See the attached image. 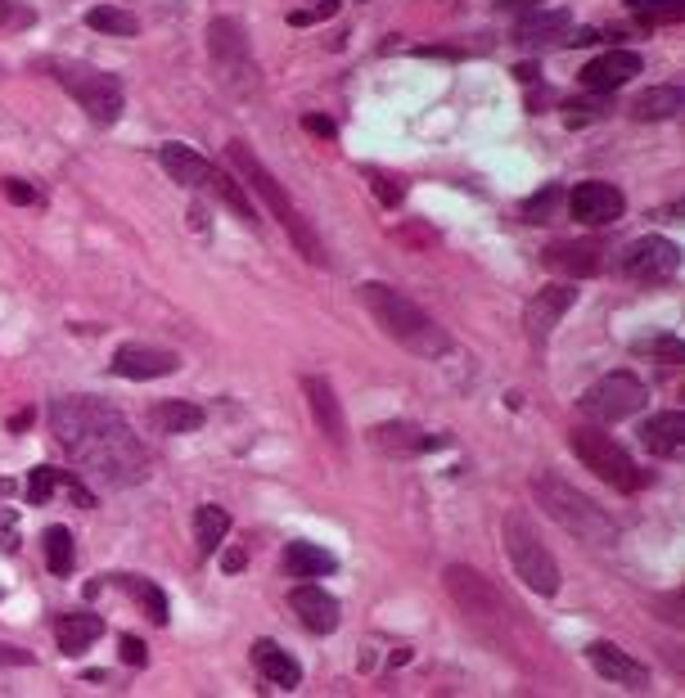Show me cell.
I'll list each match as a JSON object with an SVG mask.
<instances>
[{
	"label": "cell",
	"instance_id": "1",
	"mask_svg": "<svg viewBox=\"0 0 685 698\" xmlns=\"http://www.w3.org/2000/svg\"><path fill=\"white\" fill-rule=\"evenodd\" d=\"M50 429L73 460L104 478L109 487H136L149 473V460L131 433V423L96 397H59L50 406Z\"/></svg>",
	"mask_w": 685,
	"mask_h": 698
},
{
	"label": "cell",
	"instance_id": "2",
	"mask_svg": "<svg viewBox=\"0 0 685 698\" xmlns=\"http://www.w3.org/2000/svg\"><path fill=\"white\" fill-rule=\"evenodd\" d=\"M361 307L375 316V325L389 333L393 343H402L406 352H415V356H446L452 352V339L442 333V325L429 316V312H420L415 302L406 297V293H397L393 284H379V280H366L361 289Z\"/></svg>",
	"mask_w": 685,
	"mask_h": 698
},
{
	"label": "cell",
	"instance_id": "3",
	"mask_svg": "<svg viewBox=\"0 0 685 698\" xmlns=\"http://www.w3.org/2000/svg\"><path fill=\"white\" fill-rule=\"evenodd\" d=\"M226 158H230V167H234V172L244 176V186H253V190L266 199V207H271V212H276V221L289 230V239L297 244V253H303L312 266H325V262H330V257H325L320 234L312 230V221L303 217V212H297V203L280 190V180L262 167V158L253 154V149H249L244 140H230V144H226Z\"/></svg>",
	"mask_w": 685,
	"mask_h": 698
},
{
	"label": "cell",
	"instance_id": "4",
	"mask_svg": "<svg viewBox=\"0 0 685 698\" xmlns=\"http://www.w3.org/2000/svg\"><path fill=\"white\" fill-rule=\"evenodd\" d=\"M537 505L550 513V519L563 528V532H573L578 541L595 545V550H613V541H618V528L609 513L595 505L591 496H582L573 482H563L555 473L537 478Z\"/></svg>",
	"mask_w": 685,
	"mask_h": 698
},
{
	"label": "cell",
	"instance_id": "5",
	"mask_svg": "<svg viewBox=\"0 0 685 698\" xmlns=\"http://www.w3.org/2000/svg\"><path fill=\"white\" fill-rule=\"evenodd\" d=\"M207 54H213V73H217V81L230 90V96L249 100V96L262 90L249 37H244V27L234 18H213L207 23Z\"/></svg>",
	"mask_w": 685,
	"mask_h": 698
},
{
	"label": "cell",
	"instance_id": "6",
	"mask_svg": "<svg viewBox=\"0 0 685 698\" xmlns=\"http://www.w3.org/2000/svg\"><path fill=\"white\" fill-rule=\"evenodd\" d=\"M500 541H505V555H510V563H515V576L528 591H537V595L559 591V563L537 541V532H532V523L523 519V513H505Z\"/></svg>",
	"mask_w": 685,
	"mask_h": 698
},
{
	"label": "cell",
	"instance_id": "7",
	"mask_svg": "<svg viewBox=\"0 0 685 698\" xmlns=\"http://www.w3.org/2000/svg\"><path fill=\"white\" fill-rule=\"evenodd\" d=\"M569 446H573V455L582 460V469H591L600 482H609L613 492H640L645 482H649V473L645 469H636V460L627 450H622L609 433H600V429H578L573 437H569Z\"/></svg>",
	"mask_w": 685,
	"mask_h": 698
},
{
	"label": "cell",
	"instance_id": "8",
	"mask_svg": "<svg viewBox=\"0 0 685 698\" xmlns=\"http://www.w3.org/2000/svg\"><path fill=\"white\" fill-rule=\"evenodd\" d=\"M54 77L86 109V117H91L96 127H113L117 117H123V86H117L113 73H100L91 64H59Z\"/></svg>",
	"mask_w": 685,
	"mask_h": 698
},
{
	"label": "cell",
	"instance_id": "9",
	"mask_svg": "<svg viewBox=\"0 0 685 698\" xmlns=\"http://www.w3.org/2000/svg\"><path fill=\"white\" fill-rule=\"evenodd\" d=\"M645 397H649V392H645V383H640L636 375L613 370V375L595 379V383L582 392L578 410H582L586 419H595V423H622V419H632V415L645 410Z\"/></svg>",
	"mask_w": 685,
	"mask_h": 698
},
{
	"label": "cell",
	"instance_id": "10",
	"mask_svg": "<svg viewBox=\"0 0 685 698\" xmlns=\"http://www.w3.org/2000/svg\"><path fill=\"white\" fill-rule=\"evenodd\" d=\"M676 266H681V249L663 234H645L622 253V276L636 284H668L676 276Z\"/></svg>",
	"mask_w": 685,
	"mask_h": 698
},
{
	"label": "cell",
	"instance_id": "11",
	"mask_svg": "<svg viewBox=\"0 0 685 698\" xmlns=\"http://www.w3.org/2000/svg\"><path fill=\"white\" fill-rule=\"evenodd\" d=\"M563 207H569V217L582 226H613V221H622V212H627V199H622V190L609 186V180H582V186L563 194Z\"/></svg>",
	"mask_w": 685,
	"mask_h": 698
},
{
	"label": "cell",
	"instance_id": "12",
	"mask_svg": "<svg viewBox=\"0 0 685 698\" xmlns=\"http://www.w3.org/2000/svg\"><path fill=\"white\" fill-rule=\"evenodd\" d=\"M442 582H446V595H452L460 609L469 618H500L505 613V599L500 591L487 582V576L479 568H465V563H452L442 572Z\"/></svg>",
	"mask_w": 685,
	"mask_h": 698
},
{
	"label": "cell",
	"instance_id": "13",
	"mask_svg": "<svg viewBox=\"0 0 685 698\" xmlns=\"http://www.w3.org/2000/svg\"><path fill=\"white\" fill-rule=\"evenodd\" d=\"M181 370V356L176 352H163V347H144V343H127L113 352V375L123 379H167Z\"/></svg>",
	"mask_w": 685,
	"mask_h": 698
},
{
	"label": "cell",
	"instance_id": "14",
	"mask_svg": "<svg viewBox=\"0 0 685 698\" xmlns=\"http://www.w3.org/2000/svg\"><path fill=\"white\" fill-rule=\"evenodd\" d=\"M640 68H645V59L636 50H605V54H595L591 64L582 68V86L600 90V96H613V90L627 86Z\"/></svg>",
	"mask_w": 685,
	"mask_h": 698
},
{
	"label": "cell",
	"instance_id": "15",
	"mask_svg": "<svg viewBox=\"0 0 685 698\" xmlns=\"http://www.w3.org/2000/svg\"><path fill=\"white\" fill-rule=\"evenodd\" d=\"M578 302V289L573 284H550V289H537V297L528 302L523 312V325H528V339L532 343H546L550 329L563 320V312H569Z\"/></svg>",
	"mask_w": 685,
	"mask_h": 698
},
{
	"label": "cell",
	"instance_id": "16",
	"mask_svg": "<svg viewBox=\"0 0 685 698\" xmlns=\"http://www.w3.org/2000/svg\"><path fill=\"white\" fill-rule=\"evenodd\" d=\"M586 662H591L605 681H613V685H627V689H645V685H649L645 662H636L627 649H618V645H609V640H595V645L586 649Z\"/></svg>",
	"mask_w": 685,
	"mask_h": 698
},
{
	"label": "cell",
	"instance_id": "17",
	"mask_svg": "<svg viewBox=\"0 0 685 698\" xmlns=\"http://www.w3.org/2000/svg\"><path fill=\"white\" fill-rule=\"evenodd\" d=\"M303 392H307V406H312L316 429L330 437L334 446H343V442H347V419H343V406H339V397H334L330 379L307 375V379H303Z\"/></svg>",
	"mask_w": 685,
	"mask_h": 698
},
{
	"label": "cell",
	"instance_id": "18",
	"mask_svg": "<svg viewBox=\"0 0 685 698\" xmlns=\"http://www.w3.org/2000/svg\"><path fill=\"white\" fill-rule=\"evenodd\" d=\"M289 609L297 613V622H303L307 631H316V635H330V631L339 626V599H334L330 591L312 586V582L293 586V595H289Z\"/></svg>",
	"mask_w": 685,
	"mask_h": 698
},
{
	"label": "cell",
	"instance_id": "19",
	"mask_svg": "<svg viewBox=\"0 0 685 698\" xmlns=\"http://www.w3.org/2000/svg\"><path fill=\"white\" fill-rule=\"evenodd\" d=\"M546 266L563 270V276H573V280L600 276V270H605V244H600V239H573V244H555V249H546Z\"/></svg>",
	"mask_w": 685,
	"mask_h": 698
},
{
	"label": "cell",
	"instance_id": "20",
	"mask_svg": "<svg viewBox=\"0 0 685 698\" xmlns=\"http://www.w3.org/2000/svg\"><path fill=\"white\" fill-rule=\"evenodd\" d=\"M158 163H163V172L176 180V186H186V190H203L207 180L217 176V167L207 163L203 154H194L190 144H163V149H158Z\"/></svg>",
	"mask_w": 685,
	"mask_h": 698
},
{
	"label": "cell",
	"instance_id": "21",
	"mask_svg": "<svg viewBox=\"0 0 685 698\" xmlns=\"http://www.w3.org/2000/svg\"><path fill=\"white\" fill-rule=\"evenodd\" d=\"M370 446L383 450V455H424L437 446V437H429L424 429H415V423H375L370 429Z\"/></svg>",
	"mask_w": 685,
	"mask_h": 698
},
{
	"label": "cell",
	"instance_id": "22",
	"mask_svg": "<svg viewBox=\"0 0 685 698\" xmlns=\"http://www.w3.org/2000/svg\"><path fill=\"white\" fill-rule=\"evenodd\" d=\"M640 446L649 455H676L685 446V415L681 410H663V415H649L640 423Z\"/></svg>",
	"mask_w": 685,
	"mask_h": 698
},
{
	"label": "cell",
	"instance_id": "23",
	"mask_svg": "<svg viewBox=\"0 0 685 698\" xmlns=\"http://www.w3.org/2000/svg\"><path fill=\"white\" fill-rule=\"evenodd\" d=\"M253 667L271 685H280V689H297V685H303V667H297L276 640H257L253 645Z\"/></svg>",
	"mask_w": 685,
	"mask_h": 698
},
{
	"label": "cell",
	"instance_id": "24",
	"mask_svg": "<svg viewBox=\"0 0 685 698\" xmlns=\"http://www.w3.org/2000/svg\"><path fill=\"white\" fill-rule=\"evenodd\" d=\"M280 563H284L289 576H330L339 568V559L330 550H320L316 541H289Z\"/></svg>",
	"mask_w": 685,
	"mask_h": 698
},
{
	"label": "cell",
	"instance_id": "25",
	"mask_svg": "<svg viewBox=\"0 0 685 698\" xmlns=\"http://www.w3.org/2000/svg\"><path fill=\"white\" fill-rule=\"evenodd\" d=\"M149 429L154 433H199L203 429V410L194 402H158L154 410H149Z\"/></svg>",
	"mask_w": 685,
	"mask_h": 698
},
{
	"label": "cell",
	"instance_id": "26",
	"mask_svg": "<svg viewBox=\"0 0 685 698\" xmlns=\"http://www.w3.org/2000/svg\"><path fill=\"white\" fill-rule=\"evenodd\" d=\"M569 27H573V14H569V10H528V14L519 18V27H515V41L537 46V41H550V37H559V33H569Z\"/></svg>",
	"mask_w": 685,
	"mask_h": 698
},
{
	"label": "cell",
	"instance_id": "27",
	"mask_svg": "<svg viewBox=\"0 0 685 698\" xmlns=\"http://www.w3.org/2000/svg\"><path fill=\"white\" fill-rule=\"evenodd\" d=\"M54 635H59V649H64V653H81L86 645H96L100 635H104V618H96V613H68V618H59Z\"/></svg>",
	"mask_w": 685,
	"mask_h": 698
},
{
	"label": "cell",
	"instance_id": "28",
	"mask_svg": "<svg viewBox=\"0 0 685 698\" xmlns=\"http://www.w3.org/2000/svg\"><path fill=\"white\" fill-rule=\"evenodd\" d=\"M685 104V90L681 86H654L632 104V117L636 123H663V117H676Z\"/></svg>",
	"mask_w": 685,
	"mask_h": 698
},
{
	"label": "cell",
	"instance_id": "29",
	"mask_svg": "<svg viewBox=\"0 0 685 698\" xmlns=\"http://www.w3.org/2000/svg\"><path fill=\"white\" fill-rule=\"evenodd\" d=\"M226 532H230V513H226L221 505H203V509L194 513V541H199V550H203V555L221 550Z\"/></svg>",
	"mask_w": 685,
	"mask_h": 698
},
{
	"label": "cell",
	"instance_id": "30",
	"mask_svg": "<svg viewBox=\"0 0 685 698\" xmlns=\"http://www.w3.org/2000/svg\"><path fill=\"white\" fill-rule=\"evenodd\" d=\"M86 27H96V33L104 37H136L140 33V18L131 10H117V5H96V10H86Z\"/></svg>",
	"mask_w": 685,
	"mask_h": 698
},
{
	"label": "cell",
	"instance_id": "31",
	"mask_svg": "<svg viewBox=\"0 0 685 698\" xmlns=\"http://www.w3.org/2000/svg\"><path fill=\"white\" fill-rule=\"evenodd\" d=\"M113 582H117V586H123V591H127V595H131L136 604H144V613H149V618H154L158 626L167 622V595H163V591H158L154 582H144V576H131V572H117V576H113Z\"/></svg>",
	"mask_w": 685,
	"mask_h": 698
},
{
	"label": "cell",
	"instance_id": "32",
	"mask_svg": "<svg viewBox=\"0 0 685 698\" xmlns=\"http://www.w3.org/2000/svg\"><path fill=\"white\" fill-rule=\"evenodd\" d=\"M41 545H46V563H50V572H54V576H68V572H73V563H77L73 532H68V528H46Z\"/></svg>",
	"mask_w": 685,
	"mask_h": 698
},
{
	"label": "cell",
	"instance_id": "33",
	"mask_svg": "<svg viewBox=\"0 0 685 698\" xmlns=\"http://www.w3.org/2000/svg\"><path fill=\"white\" fill-rule=\"evenodd\" d=\"M627 10L649 27H668V23H681L685 0H627Z\"/></svg>",
	"mask_w": 685,
	"mask_h": 698
},
{
	"label": "cell",
	"instance_id": "34",
	"mask_svg": "<svg viewBox=\"0 0 685 698\" xmlns=\"http://www.w3.org/2000/svg\"><path fill=\"white\" fill-rule=\"evenodd\" d=\"M207 190H217V194L226 199V207H230L240 221H257V212H253V203H249V194H244L240 180H230L226 172H217L213 180H207Z\"/></svg>",
	"mask_w": 685,
	"mask_h": 698
},
{
	"label": "cell",
	"instance_id": "35",
	"mask_svg": "<svg viewBox=\"0 0 685 698\" xmlns=\"http://www.w3.org/2000/svg\"><path fill=\"white\" fill-rule=\"evenodd\" d=\"M64 469H54V465H41V469H33V478H27V500L33 505H46L54 492H64Z\"/></svg>",
	"mask_w": 685,
	"mask_h": 698
},
{
	"label": "cell",
	"instance_id": "36",
	"mask_svg": "<svg viewBox=\"0 0 685 698\" xmlns=\"http://www.w3.org/2000/svg\"><path fill=\"white\" fill-rule=\"evenodd\" d=\"M609 96L605 100H573L569 104V127H582V123H600V117H609Z\"/></svg>",
	"mask_w": 685,
	"mask_h": 698
},
{
	"label": "cell",
	"instance_id": "37",
	"mask_svg": "<svg viewBox=\"0 0 685 698\" xmlns=\"http://www.w3.org/2000/svg\"><path fill=\"white\" fill-rule=\"evenodd\" d=\"M555 203H563V190H559V186H546L542 194H532V199L523 203V217H528V221H550V207H555Z\"/></svg>",
	"mask_w": 685,
	"mask_h": 698
},
{
	"label": "cell",
	"instance_id": "38",
	"mask_svg": "<svg viewBox=\"0 0 685 698\" xmlns=\"http://www.w3.org/2000/svg\"><path fill=\"white\" fill-rule=\"evenodd\" d=\"M0 190H5V199L18 203V207H41V203H46L41 190L27 186V180H18V176H5V180H0Z\"/></svg>",
	"mask_w": 685,
	"mask_h": 698
},
{
	"label": "cell",
	"instance_id": "39",
	"mask_svg": "<svg viewBox=\"0 0 685 698\" xmlns=\"http://www.w3.org/2000/svg\"><path fill=\"white\" fill-rule=\"evenodd\" d=\"M370 186H375V194H379V203H383V207H397V203H402V194H406V190L397 186V180H393V176H383V172H370Z\"/></svg>",
	"mask_w": 685,
	"mask_h": 698
},
{
	"label": "cell",
	"instance_id": "40",
	"mask_svg": "<svg viewBox=\"0 0 685 698\" xmlns=\"http://www.w3.org/2000/svg\"><path fill=\"white\" fill-rule=\"evenodd\" d=\"M0 550L14 555L18 550V513L0 505Z\"/></svg>",
	"mask_w": 685,
	"mask_h": 698
},
{
	"label": "cell",
	"instance_id": "41",
	"mask_svg": "<svg viewBox=\"0 0 685 698\" xmlns=\"http://www.w3.org/2000/svg\"><path fill=\"white\" fill-rule=\"evenodd\" d=\"M334 10H339V0H320L316 10H293L289 23H293V27H312V23H320V18H330Z\"/></svg>",
	"mask_w": 685,
	"mask_h": 698
},
{
	"label": "cell",
	"instance_id": "42",
	"mask_svg": "<svg viewBox=\"0 0 685 698\" xmlns=\"http://www.w3.org/2000/svg\"><path fill=\"white\" fill-rule=\"evenodd\" d=\"M640 352H654V356H663V360H681V339H672V333H659V339L640 343Z\"/></svg>",
	"mask_w": 685,
	"mask_h": 698
},
{
	"label": "cell",
	"instance_id": "43",
	"mask_svg": "<svg viewBox=\"0 0 685 698\" xmlns=\"http://www.w3.org/2000/svg\"><path fill=\"white\" fill-rule=\"evenodd\" d=\"M303 131L316 136V140H334V136H339V127H334L325 113H307V117H303Z\"/></svg>",
	"mask_w": 685,
	"mask_h": 698
},
{
	"label": "cell",
	"instance_id": "44",
	"mask_svg": "<svg viewBox=\"0 0 685 698\" xmlns=\"http://www.w3.org/2000/svg\"><path fill=\"white\" fill-rule=\"evenodd\" d=\"M244 568H249V550H244V545H230V550L221 555V572L234 576V572H244Z\"/></svg>",
	"mask_w": 685,
	"mask_h": 698
},
{
	"label": "cell",
	"instance_id": "45",
	"mask_svg": "<svg viewBox=\"0 0 685 698\" xmlns=\"http://www.w3.org/2000/svg\"><path fill=\"white\" fill-rule=\"evenodd\" d=\"M123 662H131V667H144V662H149V653H144V645L136 640V635H123Z\"/></svg>",
	"mask_w": 685,
	"mask_h": 698
},
{
	"label": "cell",
	"instance_id": "46",
	"mask_svg": "<svg viewBox=\"0 0 685 698\" xmlns=\"http://www.w3.org/2000/svg\"><path fill=\"white\" fill-rule=\"evenodd\" d=\"M500 14H528V10H542V0H496Z\"/></svg>",
	"mask_w": 685,
	"mask_h": 698
},
{
	"label": "cell",
	"instance_id": "47",
	"mask_svg": "<svg viewBox=\"0 0 685 698\" xmlns=\"http://www.w3.org/2000/svg\"><path fill=\"white\" fill-rule=\"evenodd\" d=\"M0 662H14V667H23V662H33V653H18L14 645H0Z\"/></svg>",
	"mask_w": 685,
	"mask_h": 698
},
{
	"label": "cell",
	"instance_id": "48",
	"mask_svg": "<svg viewBox=\"0 0 685 698\" xmlns=\"http://www.w3.org/2000/svg\"><path fill=\"white\" fill-rule=\"evenodd\" d=\"M515 73H519V81H532V77H537V73H542V68H537V64H519V68H515Z\"/></svg>",
	"mask_w": 685,
	"mask_h": 698
},
{
	"label": "cell",
	"instance_id": "49",
	"mask_svg": "<svg viewBox=\"0 0 685 698\" xmlns=\"http://www.w3.org/2000/svg\"><path fill=\"white\" fill-rule=\"evenodd\" d=\"M0 5H5V0H0Z\"/></svg>",
	"mask_w": 685,
	"mask_h": 698
},
{
	"label": "cell",
	"instance_id": "50",
	"mask_svg": "<svg viewBox=\"0 0 685 698\" xmlns=\"http://www.w3.org/2000/svg\"><path fill=\"white\" fill-rule=\"evenodd\" d=\"M316 5H320V0H316Z\"/></svg>",
	"mask_w": 685,
	"mask_h": 698
}]
</instances>
